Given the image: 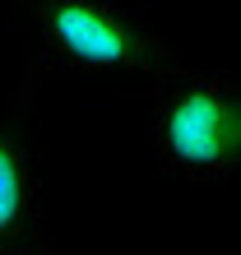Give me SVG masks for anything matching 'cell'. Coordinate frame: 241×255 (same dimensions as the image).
<instances>
[{"mask_svg": "<svg viewBox=\"0 0 241 255\" xmlns=\"http://www.w3.org/2000/svg\"><path fill=\"white\" fill-rule=\"evenodd\" d=\"M19 47L14 112H33L51 79H153L181 61L139 0H9Z\"/></svg>", "mask_w": 241, "mask_h": 255, "instance_id": "6da1fadb", "label": "cell"}, {"mask_svg": "<svg viewBox=\"0 0 241 255\" xmlns=\"http://www.w3.org/2000/svg\"><path fill=\"white\" fill-rule=\"evenodd\" d=\"M144 148L181 186L241 181V74L186 61L158 70L144 98Z\"/></svg>", "mask_w": 241, "mask_h": 255, "instance_id": "7a4b0ae2", "label": "cell"}, {"mask_svg": "<svg viewBox=\"0 0 241 255\" xmlns=\"http://www.w3.org/2000/svg\"><path fill=\"white\" fill-rule=\"evenodd\" d=\"M0 255H60L51 223V148L33 112L0 121Z\"/></svg>", "mask_w": 241, "mask_h": 255, "instance_id": "3957f363", "label": "cell"}]
</instances>
